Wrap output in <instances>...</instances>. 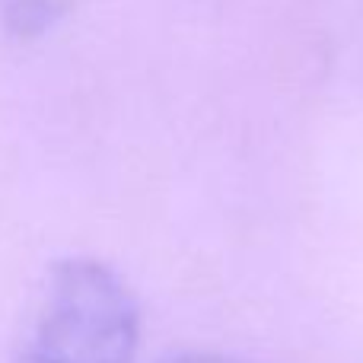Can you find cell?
<instances>
[{"mask_svg":"<svg viewBox=\"0 0 363 363\" xmlns=\"http://www.w3.org/2000/svg\"><path fill=\"white\" fill-rule=\"evenodd\" d=\"M140 309L131 287L99 258H64L48 271L16 363H134Z\"/></svg>","mask_w":363,"mask_h":363,"instance_id":"obj_1","label":"cell"},{"mask_svg":"<svg viewBox=\"0 0 363 363\" xmlns=\"http://www.w3.org/2000/svg\"><path fill=\"white\" fill-rule=\"evenodd\" d=\"M163 363H239L223 354H204V351H191V354H176V357L163 360Z\"/></svg>","mask_w":363,"mask_h":363,"instance_id":"obj_3","label":"cell"},{"mask_svg":"<svg viewBox=\"0 0 363 363\" xmlns=\"http://www.w3.org/2000/svg\"><path fill=\"white\" fill-rule=\"evenodd\" d=\"M70 10V0H0V26L16 38L51 32Z\"/></svg>","mask_w":363,"mask_h":363,"instance_id":"obj_2","label":"cell"}]
</instances>
